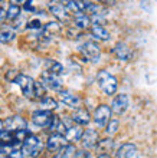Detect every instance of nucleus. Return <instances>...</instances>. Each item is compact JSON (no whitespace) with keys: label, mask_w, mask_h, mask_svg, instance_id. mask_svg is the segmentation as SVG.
<instances>
[{"label":"nucleus","mask_w":157,"mask_h":158,"mask_svg":"<svg viewBox=\"0 0 157 158\" xmlns=\"http://www.w3.org/2000/svg\"><path fill=\"white\" fill-rule=\"evenodd\" d=\"M97 83L98 88L105 94V95H114L118 89V81L112 73H110L108 71L102 69L98 72L97 75Z\"/></svg>","instance_id":"nucleus-1"},{"label":"nucleus","mask_w":157,"mask_h":158,"mask_svg":"<svg viewBox=\"0 0 157 158\" xmlns=\"http://www.w3.org/2000/svg\"><path fill=\"white\" fill-rule=\"evenodd\" d=\"M42 150H43V142L41 138L33 134H29L22 142V152L25 157L36 158L42 152Z\"/></svg>","instance_id":"nucleus-2"},{"label":"nucleus","mask_w":157,"mask_h":158,"mask_svg":"<svg viewBox=\"0 0 157 158\" xmlns=\"http://www.w3.org/2000/svg\"><path fill=\"white\" fill-rule=\"evenodd\" d=\"M13 83H16L17 86L20 88V91L25 98H28V99H36V95H35L36 82H35L33 78H30V76H28V75H23V73H19V75L15 78Z\"/></svg>","instance_id":"nucleus-3"},{"label":"nucleus","mask_w":157,"mask_h":158,"mask_svg":"<svg viewBox=\"0 0 157 158\" xmlns=\"http://www.w3.org/2000/svg\"><path fill=\"white\" fill-rule=\"evenodd\" d=\"M78 50H79V53L82 55L84 60L92 62V63L99 62V58H101V49H99V46L97 45L94 40L84 42L82 45L79 46Z\"/></svg>","instance_id":"nucleus-4"},{"label":"nucleus","mask_w":157,"mask_h":158,"mask_svg":"<svg viewBox=\"0 0 157 158\" xmlns=\"http://www.w3.org/2000/svg\"><path fill=\"white\" fill-rule=\"evenodd\" d=\"M48 9L49 12L52 13V16L59 22V23H69L71 19H72V15L69 13V10L65 7V4L62 2H58V0H52L48 3Z\"/></svg>","instance_id":"nucleus-5"},{"label":"nucleus","mask_w":157,"mask_h":158,"mask_svg":"<svg viewBox=\"0 0 157 158\" xmlns=\"http://www.w3.org/2000/svg\"><path fill=\"white\" fill-rule=\"evenodd\" d=\"M41 82L45 88L50 89V91H56V92L61 91L62 86H63V82H62L61 75L52 73V72L46 71V69H43L42 73H41Z\"/></svg>","instance_id":"nucleus-6"},{"label":"nucleus","mask_w":157,"mask_h":158,"mask_svg":"<svg viewBox=\"0 0 157 158\" xmlns=\"http://www.w3.org/2000/svg\"><path fill=\"white\" fill-rule=\"evenodd\" d=\"M111 108L108 105L102 104V105H98L97 109L94 112V122L97 124L98 128H105L107 122L110 121V117H111Z\"/></svg>","instance_id":"nucleus-7"},{"label":"nucleus","mask_w":157,"mask_h":158,"mask_svg":"<svg viewBox=\"0 0 157 158\" xmlns=\"http://www.w3.org/2000/svg\"><path fill=\"white\" fill-rule=\"evenodd\" d=\"M130 106V99H128L127 94H118V95L112 99L111 102V112L117 114V115H123Z\"/></svg>","instance_id":"nucleus-8"},{"label":"nucleus","mask_w":157,"mask_h":158,"mask_svg":"<svg viewBox=\"0 0 157 158\" xmlns=\"http://www.w3.org/2000/svg\"><path fill=\"white\" fill-rule=\"evenodd\" d=\"M3 128L16 132V131L28 128V122H26V119L23 117H20V115H12V117H9L7 119L3 121Z\"/></svg>","instance_id":"nucleus-9"},{"label":"nucleus","mask_w":157,"mask_h":158,"mask_svg":"<svg viewBox=\"0 0 157 158\" xmlns=\"http://www.w3.org/2000/svg\"><path fill=\"white\" fill-rule=\"evenodd\" d=\"M79 141L82 142V147L85 150H94L97 144L99 141V134L98 131H95V129H87V131H84L82 135H81V139Z\"/></svg>","instance_id":"nucleus-10"},{"label":"nucleus","mask_w":157,"mask_h":158,"mask_svg":"<svg viewBox=\"0 0 157 158\" xmlns=\"http://www.w3.org/2000/svg\"><path fill=\"white\" fill-rule=\"evenodd\" d=\"M66 144H68V141H66V138L63 137L62 134L54 132L49 138H48V141H46V148H48L49 152L55 154V152H58L62 147H65Z\"/></svg>","instance_id":"nucleus-11"},{"label":"nucleus","mask_w":157,"mask_h":158,"mask_svg":"<svg viewBox=\"0 0 157 158\" xmlns=\"http://www.w3.org/2000/svg\"><path fill=\"white\" fill-rule=\"evenodd\" d=\"M54 117L52 111H46V109H37L32 114V122L36 127H41V128H46L49 125L50 119Z\"/></svg>","instance_id":"nucleus-12"},{"label":"nucleus","mask_w":157,"mask_h":158,"mask_svg":"<svg viewBox=\"0 0 157 158\" xmlns=\"http://www.w3.org/2000/svg\"><path fill=\"white\" fill-rule=\"evenodd\" d=\"M59 94V99L63 102V105H66L68 108H72V109H76L79 108L81 105H82V101H81V98H79L78 95H75V94H72V92L69 91H58Z\"/></svg>","instance_id":"nucleus-13"},{"label":"nucleus","mask_w":157,"mask_h":158,"mask_svg":"<svg viewBox=\"0 0 157 158\" xmlns=\"http://www.w3.org/2000/svg\"><path fill=\"white\" fill-rule=\"evenodd\" d=\"M72 23H74V26L76 27V29H81V30H87L91 27L92 22H91V17L88 16L87 13H75V15H72Z\"/></svg>","instance_id":"nucleus-14"},{"label":"nucleus","mask_w":157,"mask_h":158,"mask_svg":"<svg viewBox=\"0 0 157 158\" xmlns=\"http://www.w3.org/2000/svg\"><path fill=\"white\" fill-rule=\"evenodd\" d=\"M112 53L116 55V58L118 60H123V62H128L133 58V53H131V50H130V48H128V45H125L123 42H120V43H117L114 46Z\"/></svg>","instance_id":"nucleus-15"},{"label":"nucleus","mask_w":157,"mask_h":158,"mask_svg":"<svg viewBox=\"0 0 157 158\" xmlns=\"http://www.w3.org/2000/svg\"><path fill=\"white\" fill-rule=\"evenodd\" d=\"M82 128H81V125H66V131L63 134V137L66 138V141L71 142V144H74V142L79 141L81 139V135H82Z\"/></svg>","instance_id":"nucleus-16"},{"label":"nucleus","mask_w":157,"mask_h":158,"mask_svg":"<svg viewBox=\"0 0 157 158\" xmlns=\"http://www.w3.org/2000/svg\"><path fill=\"white\" fill-rule=\"evenodd\" d=\"M71 119L74 121L75 124L78 125H88L89 124V121H91V115H89V112H88L85 108H82V106H79V108L75 109V112L72 114V117H71Z\"/></svg>","instance_id":"nucleus-17"},{"label":"nucleus","mask_w":157,"mask_h":158,"mask_svg":"<svg viewBox=\"0 0 157 158\" xmlns=\"http://www.w3.org/2000/svg\"><path fill=\"white\" fill-rule=\"evenodd\" d=\"M91 36L98 42H107L110 40V32H108L102 25H91Z\"/></svg>","instance_id":"nucleus-18"},{"label":"nucleus","mask_w":157,"mask_h":158,"mask_svg":"<svg viewBox=\"0 0 157 158\" xmlns=\"http://www.w3.org/2000/svg\"><path fill=\"white\" fill-rule=\"evenodd\" d=\"M137 154V147L134 144H123L116 151V158H134Z\"/></svg>","instance_id":"nucleus-19"},{"label":"nucleus","mask_w":157,"mask_h":158,"mask_svg":"<svg viewBox=\"0 0 157 158\" xmlns=\"http://www.w3.org/2000/svg\"><path fill=\"white\" fill-rule=\"evenodd\" d=\"M15 39H16V30L13 27H10V26L0 27V43L7 45V43H12Z\"/></svg>","instance_id":"nucleus-20"},{"label":"nucleus","mask_w":157,"mask_h":158,"mask_svg":"<svg viewBox=\"0 0 157 158\" xmlns=\"http://www.w3.org/2000/svg\"><path fill=\"white\" fill-rule=\"evenodd\" d=\"M76 147L74 144L68 142L65 147H62L58 152H55V157L54 158H74L75 154H76Z\"/></svg>","instance_id":"nucleus-21"},{"label":"nucleus","mask_w":157,"mask_h":158,"mask_svg":"<svg viewBox=\"0 0 157 158\" xmlns=\"http://www.w3.org/2000/svg\"><path fill=\"white\" fill-rule=\"evenodd\" d=\"M22 15V9L17 4H9L6 9V20L7 22H16Z\"/></svg>","instance_id":"nucleus-22"},{"label":"nucleus","mask_w":157,"mask_h":158,"mask_svg":"<svg viewBox=\"0 0 157 158\" xmlns=\"http://www.w3.org/2000/svg\"><path fill=\"white\" fill-rule=\"evenodd\" d=\"M97 150L101 152V154H108L110 151L114 148V141H112L111 138H105V139H99L97 147H95Z\"/></svg>","instance_id":"nucleus-23"},{"label":"nucleus","mask_w":157,"mask_h":158,"mask_svg":"<svg viewBox=\"0 0 157 158\" xmlns=\"http://www.w3.org/2000/svg\"><path fill=\"white\" fill-rule=\"evenodd\" d=\"M45 69L46 71H49V72H52V73H56V75H61V73L63 72V66L59 62L54 60V59H46Z\"/></svg>","instance_id":"nucleus-24"},{"label":"nucleus","mask_w":157,"mask_h":158,"mask_svg":"<svg viewBox=\"0 0 157 158\" xmlns=\"http://www.w3.org/2000/svg\"><path fill=\"white\" fill-rule=\"evenodd\" d=\"M58 108V102L54 99V98H50V96H43L41 98V109H46V111H55V109Z\"/></svg>","instance_id":"nucleus-25"},{"label":"nucleus","mask_w":157,"mask_h":158,"mask_svg":"<svg viewBox=\"0 0 157 158\" xmlns=\"http://www.w3.org/2000/svg\"><path fill=\"white\" fill-rule=\"evenodd\" d=\"M118 128H120V122L117 119H110L107 122V125H105V132H107V135H114L116 132H118Z\"/></svg>","instance_id":"nucleus-26"},{"label":"nucleus","mask_w":157,"mask_h":158,"mask_svg":"<svg viewBox=\"0 0 157 158\" xmlns=\"http://www.w3.org/2000/svg\"><path fill=\"white\" fill-rule=\"evenodd\" d=\"M42 27H43V25L39 19H33V20L28 22V29L30 30H42Z\"/></svg>","instance_id":"nucleus-27"},{"label":"nucleus","mask_w":157,"mask_h":158,"mask_svg":"<svg viewBox=\"0 0 157 158\" xmlns=\"http://www.w3.org/2000/svg\"><path fill=\"white\" fill-rule=\"evenodd\" d=\"M7 158H25V155H23L22 150H19V148H13V150H10L7 152Z\"/></svg>","instance_id":"nucleus-28"},{"label":"nucleus","mask_w":157,"mask_h":158,"mask_svg":"<svg viewBox=\"0 0 157 158\" xmlns=\"http://www.w3.org/2000/svg\"><path fill=\"white\" fill-rule=\"evenodd\" d=\"M74 158H92L89 151H76Z\"/></svg>","instance_id":"nucleus-29"},{"label":"nucleus","mask_w":157,"mask_h":158,"mask_svg":"<svg viewBox=\"0 0 157 158\" xmlns=\"http://www.w3.org/2000/svg\"><path fill=\"white\" fill-rule=\"evenodd\" d=\"M6 22V9H3L0 6V25Z\"/></svg>","instance_id":"nucleus-30"},{"label":"nucleus","mask_w":157,"mask_h":158,"mask_svg":"<svg viewBox=\"0 0 157 158\" xmlns=\"http://www.w3.org/2000/svg\"><path fill=\"white\" fill-rule=\"evenodd\" d=\"M97 2L102 4H116V0H97Z\"/></svg>","instance_id":"nucleus-31"},{"label":"nucleus","mask_w":157,"mask_h":158,"mask_svg":"<svg viewBox=\"0 0 157 158\" xmlns=\"http://www.w3.org/2000/svg\"><path fill=\"white\" fill-rule=\"evenodd\" d=\"M25 3V0H10V4H17V6H20V4Z\"/></svg>","instance_id":"nucleus-32"},{"label":"nucleus","mask_w":157,"mask_h":158,"mask_svg":"<svg viewBox=\"0 0 157 158\" xmlns=\"http://www.w3.org/2000/svg\"><path fill=\"white\" fill-rule=\"evenodd\" d=\"M97 158H111V157H110V154H99Z\"/></svg>","instance_id":"nucleus-33"},{"label":"nucleus","mask_w":157,"mask_h":158,"mask_svg":"<svg viewBox=\"0 0 157 158\" xmlns=\"http://www.w3.org/2000/svg\"><path fill=\"white\" fill-rule=\"evenodd\" d=\"M2 129H3V121L0 119V131H2Z\"/></svg>","instance_id":"nucleus-34"},{"label":"nucleus","mask_w":157,"mask_h":158,"mask_svg":"<svg viewBox=\"0 0 157 158\" xmlns=\"http://www.w3.org/2000/svg\"><path fill=\"white\" fill-rule=\"evenodd\" d=\"M0 2H2V0H0Z\"/></svg>","instance_id":"nucleus-35"}]
</instances>
